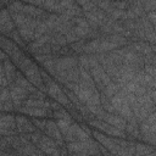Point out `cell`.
I'll use <instances>...</instances> for the list:
<instances>
[{
  "label": "cell",
  "mask_w": 156,
  "mask_h": 156,
  "mask_svg": "<svg viewBox=\"0 0 156 156\" xmlns=\"http://www.w3.org/2000/svg\"><path fill=\"white\" fill-rule=\"evenodd\" d=\"M9 88H10L11 98H12V101H13V105H15V111H17V108L23 105V101L29 98V94L30 93L27 89L17 85L15 82L13 83H10Z\"/></svg>",
  "instance_id": "obj_1"
},
{
  "label": "cell",
  "mask_w": 156,
  "mask_h": 156,
  "mask_svg": "<svg viewBox=\"0 0 156 156\" xmlns=\"http://www.w3.org/2000/svg\"><path fill=\"white\" fill-rule=\"evenodd\" d=\"M44 133H45L46 135L51 136L52 139H55L60 147L66 146V143H65V140H63V135H62V133H61V130H60V128H58L56 121L48 119L46 127H45V129H44Z\"/></svg>",
  "instance_id": "obj_2"
},
{
  "label": "cell",
  "mask_w": 156,
  "mask_h": 156,
  "mask_svg": "<svg viewBox=\"0 0 156 156\" xmlns=\"http://www.w3.org/2000/svg\"><path fill=\"white\" fill-rule=\"evenodd\" d=\"M16 24L12 21L11 13L9 12V10L6 7L1 9L0 12V30L2 33V35H9L13 29H15Z\"/></svg>",
  "instance_id": "obj_3"
},
{
  "label": "cell",
  "mask_w": 156,
  "mask_h": 156,
  "mask_svg": "<svg viewBox=\"0 0 156 156\" xmlns=\"http://www.w3.org/2000/svg\"><path fill=\"white\" fill-rule=\"evenodd\" d=\"M18 113H23L27 116H33V117H46V116H51L52 117V110H48L45 107H29V106H24L22 105L21 107L17 108Z\"/></svg>",
  "instance_id": "obj_4"
},
{
  "label": "cell",
  "mask_w": 156,
  "mask_h": 156,
  "mask_svg": "<svg viewBox=\"0 0 156 156\" xmlns=\"http://www.w3.org/2000/svg\"><path fill=\"white\" fill-rule=\"evenodd\" d=\"M0 128L17 129L16 115H12L11 112H1V115H0Z\"/></svg>",
  "instance_id": "obj_5"
},
{
  "label": "cell",
  "mask_w": 156,
  "mask_h": 156,
  "mask_svg": "<svg viewBox=\"0 0 156 156\" xmlns=\"http://www.w3.org/2000/svg\"><path fill=\"white\" fill-rule=\"evenodd\" d=\"M1 63L4 65L5 74H6L7 80H9L10 83H13L15 79H16V77H17V72H18L17 66L10 60V57H9L7 60H5V61H1Z\"/></svg>",
  "instance_id": "obj_6"
},
{
  "label": "cell",
  "mask_w": 156,
  "mask_h": 156,
  "mask_svg": "<svg viewBox=\"0 0 156 156\" xmlns=\"http://www.w3.org/2000/svg\"><path fill=\"white\" fill-rule=\"evenodd\" d=\"M15 83H16L17 85H20V87H22V88L27 89L30 94L38 90V88H37L34 84H32V83L28 80V78H27L26 76L23 77V76L21 74V71H18V72H17V77H16V79H15Z\"/></svg>",
  "instance_id": "obj_7"
},
{
  "label": "cell",
  "mask_w": 156,
  "mask_h": 156,
  "mask_svg": "<svg viewBox=\"0 0 156 156\" xmlns=\"http://www.w3.org/2000/svg\"><path fill=\"white\" fill-rule=\"evenodd\" d=\"M105 122H107V123L111 124V126L118 127V128H121V129H123V130L126 129V126H127V121H126L122 116H119L118 113H110V112H108L107 118H106Z\"/></svg>",
  "instance_id": "obj_8"
},
{
  "label": "cell",
  "mask_w": 156,
  "mask_h": 156,
  "mask_svg": "<svg viewBox=\"0 0 156 156\" xmlns=\"http://www.w3.org/2000/svg\"><path fill=\"white\" fill-rule=\"evenodd\" d=\"M117 113H118L119 116H122L127 122H129V121H132V119H135L134 113H133V111H132V107H130L129 102L127 101V98L123 99L122 106H121V108L117 111Z\"/></svg>",
  "instance_id": "obj_9"
},
{
  "label": "cell",
  "mask_w": 156,
  "mask_h": 156,
  "mask_svg": "<svg viewBox=\"0 0 156 156\" xmlns=\"http://www.w3.org/2000/svg\"><path fill=\"white\" fill-rule=\"evenodd\" d=\"M17 29H18V32H20L22 39H23L27 44H29V43H32V41L34 40V32H35V29L32 28L30 26L24 24V26L17 28Z\"/></svg>",
  "instance_id": "obj_10"
},
{
  "label": "cell",
  "mask_w": 156,
  "mask_h": 156,
  "mask_svg": "<svg viewBox=\"0 0 156 156\" xmlns=\"http://www.w3.org/2000/svg\"><path fill=\"white\" fill-rule=\"evenodd\" d=\"M152 79H154V78H152L150 74H147L144 69H140V71H138V72L135 73V77H134L133 80H135L139 85H143V87H147V88H149V84L151 83Z\"/></svg>",
  "instance_id": "obj_11"
},
{
  "label": "cell",
  "mask_w": 156,
  "mask_h": 156,
  "mask_svg": "<svg viewBox=\"0 0 156 156\" xmlns=\"http://www.w3.org/2000/svg\"><path fill=\"white\" fill-rule=\"evenodd\" d=\"M69 128L72 129V132H73L74 136L77 138V140L83 141V140H88V139L90 138V135H89V134L82 128V126H80L79 123H77V122H73Z\"/></svg>",
  "instance_id": "obj_12"
},
{
  "label": "cell",
  "mask_w": 156,
  "mask_h": 156,
  "mask_svg": "<svg viewBox=\"0 0 156 156\" xmlns=\"http://www.w3.org/2000/svg\"><path fill=\"white\" fill-rule=\"evenodd\" d=\"M156 149V146H152L150 144H146L144 141H136L135 143V155H151V152Z\"/></svg>",
  "instance_id": "obj_13"
},
{
  "label": "cell",
  "mask_w": 156,
  "mask_h": 156,
  "mask_svg": "<svg viewBox=\"0 0 156 156\" xmlns=\"http://www.w3.org/2000/svg\"><path fill=\"white\" fill-rule=\"evenodd\" d=\"M99 48H100V39L88 40L85 46H84V54H87V55L98 54L99 52Z\"/></svg>",
  "instance_id": "obj_14"
},
{
  "label": "cell",
  "mask_w": 156,
  "mask_h": 156,
  "mask_svg": "<svg viewBox=\"0 0 156 156\" xmlns=\"http://www.w3.org/2000/svg\"><path fill=\"white\" fill-rule=\"evenodd\" d=\"M84 17L88 20V22H89V24H90V27L93 28V29H99V27L104 23L102 21H100L93 12H90V11H84Z\"/></svg>",
  "instance_id": "obj_15"
},
{
  "label": "cell",
  "mask_w": 156,
  "mask_h": 156,
  "mask_svg": "<svg viewBox=\"0 0 156 156\" xmlns=\"http://www.w3.org/2000/svg\"><path fill=\"white\" fill-rule=\"evenodd\" d=\"M65 13L68 15L71 18L72 17H80V16H84V10L82 9V6H79L77 2H74L72 6H69L65 11Z\"/></svg>",
  "instance_id": "obj_16"
},
{
  "label": "cell",
  "mask_w": 156,
  "mask_h": 156,
  "mask_svg": "<svg viewBox=\"0 0 156 156\" xmlns=\"http://www.w3.org/2000/svg\"><path fill=\"white\" fill-rule=\"evenodd\" d=\"M24 57H26V55H24V52H23V50L18 46L16 50H13V52L10 55V60L17 66V68H18V66L22 63V61L24 60Z\"/></svg>",
  "instance_id": "obj_17"
},
{
  "label": "cell",
  "mask_w": 156,
  "mask_h": 156,
  "mask_svg": "<svg viewBox=\"0 0 156 156\" xmlns=\"http://www.w3.org/2000/svg\"><path fill=\"white\" fill-rule=\"evenodd\" d=\"M121 89V85L118 84V83H116V82H111L110 84H107L105 88H104V90L102 91H100V93H102L104 95H106L107 98H112L118 90Z\"/></svg>",
  "instance_id": "obj_18"
},
{
  "label": "cell",
  "mask_w": 156,
  "mask_h": 156,
  "mask_svg": "<svg viewBox=\"0 0 156 156\" xmlns=\"http://www.w3.org/2000/svg\"><path fill=\"white\" fill-rule=\"evenodd\" d=\"M46 87H48V95L51 96V98H54V99H55L58 94H61V93L63 91V88H61L56 80L50 82Z\"/></svg>",
  "instance_id": "obj_19"
},
{
  "label": "cell",
  "mask_w": 156,
  "mask_h": 156,
  "mask_svg": "<svg viewBox=\"0 0 156 156\" xmlns=\"http://www.w3.org/2000/svg\"><path fill=\"white\" fill-rule=\"evenodd\" d=\"M88 124L89 126H91V127H94L95 129H98V130H100V132H106V129L108 128V123L107 122H105V121H102V119H99V118H91V119H89L88 121Z\"/></svg>",
  "instance_id": "obj_20"
},
{
  "label": "cell",
  "mask_w": 156,
  "mask_h": 156,
  "mask_svg": "<svg viewBox=\"0 0 156 156\" xmlns=\"http://www.w3.org/2000/svg\"><path fill=\"white\" fill-rule=\"evenodd\" d=\"M23 1L21 0H11V2L6 6V9L9 10V12L12 15V13H18V12H22L23 11Z\"/></svg>",
  "instance_id": "obj_21"
},
{
  "label": "cell",
  "mask_w": 156,
  "mask_h": 156,
  "mask_svg": "<svg viewBox=\"0 0 156 156\" xmlns=\"http://www.w3.org/2000/svg\"><path fill=\"white\" fill-rule=\"evenodd\" d=\"M100 101H101L102 107H104L107 112H110V113H116V110H115V107H113V105H112V102H111V99L107 98L106 95H104L102 93H100Z\"/></svg>",
  "instance_id": "obj_22"
},
{
  "label": "cell",
  "mask_w": 156,
  "mask_h": 156,
  "mask_svg": "<svg viewBox=\"0 0 156 156\" xmlns=\"http://www.w3.org/2000/svg\"><path fill=\"white\" fill-rule=\"evenodd\" d=\"M49 43H50L51 45L57 44V45H61V46H65V45L68 44V43H67V39H66V35H63V34H61V33H55V34H52Z\"/></svg>",
  "instance_id": "obj_23"
},
{
  "label": "cell",
  "mask_w": 156,
  "mask_h": 156,
  "mask_svg": "<svg viewBox=\"0 0 156 156\" xmlns=\"http://www.w3.org/2000/svg\"><path fill=\"white\" fill-rule=\"evenodd\" d=\"M67 76H68V80H69V82L79 83V80H80L79 66H77V67H72V68L67 69Z\"/></svg>",
  "instance_id": "obj_24"
},
{
  "label": "cell",
  "mask_w": 156,
  "mask_h": 156,
  "mask_svg": "<svg viewBox=\"0 0 156 156\" xmlns=\"http://www.w3.org/2000/svg\"><path fill=\"white\" fill-rule=\"evenodd\" d=\"M52 117L55 119H73V117L71 116V113L66 108H62V107L60 110L52 111Z\"/></svg>",
  "instance_id": "obj_25"
},
{
  "label": "cell",
  "mask_w": 156,
  "mask_h": 156,
  "mask_svg": "<svg viewBox=\"0 0 156 156\" xmlns=\"http://www.w3.org/2000/svg\"><path fill=\"white\" fill-rule=\"evenodd\" d=\"M87 41H88L87 39H79L78 41L72 43V44H69V45H71V48L73 49V51H74L77 55H82V54H84V46H85Z\"/></svg>",
  "instance_id": "obj_26"
},
{
  "label": "cell",
  "mask_w": 156,
  "mask_h": 156,
  "mask_svg": "<svg viewBox=\"0 0 156 156\" xmlns=\"http://www.w3.org/2000/svg\"><path fill=\"white\" fill-rule=\"evenodd\" d=\"M95 90H98V89H95ZM94 89H80L79 90V93L77 94V96H78V99H79V101L80 102H83V104H85L88 100H89V98L93 95V93L95 91Z\"/></svg>",
  "instance_id": "obj_27"
},
{
  "label": "cell",
  "mask_w": 156,
  "mask_h": 156,
  "mask_svg": "<svg viewBox=\"0 0 156 156\" xmlns=\"http://www.w3.org/2000/svg\"><path fill=\"white\" fill-rule=\"evenodd\" d=\"M24 106H29V107H45V100H40V99H33V98H28L23 101Z\"/></svg>",
  "instance_id": "obj_28"
},
{
  "label": "cell",
  "mask_w": 156,
  "mask_h": 156,
  "mask_svg": "<svg viewBox=\"0 0 156 156\" xmlns=\"http://www.w3.org/2000/svg\"><path fill=\"white\" fill-rule=\"evenodd\" d=\"M17 130H18V133L21 134V133H33V132H35V130H38V128L35 127V124L32 122V119L29 121V122H27L26 124H23V126H21V127H17Z\"/></svg>",
  "instance_id": "obj_29"
},
{
  "label": "cell",
  "mask_w": 156,
  "mask_h": 156,
  "mask_svg": "<svg viewBox=\"0 0 156 156\" xmlns=\"http://www.w3.org/2000/svg\"><path fill=\"white\" fill-rule=\"evenodd\" d=\"M55 121H56V123H57V126H58V128H60L62 134H65L69 129L71 124L74 122L73 119H55Z\"/></svg>",
  "instance_id": "obj_30"
},
{
  "label": "cell",
  "mask_w": 156,
  "mask_h": 156,
  "mask_svg": "<svg viewBox=\"0 0 156 156\" xmlns=\"http://www.w3.org/2000/svg\"><path fill=\"white\" fill-rule=\"evenodd\" d=\"M72 22L76 24V26H79V27H83L85 29H90V24L88 22V20L84 17V16H80V17H72Z\"/></svg>",
  "instance_id": "obj_31"
},
{
  "label": "cell",
  "mask_w": 156,
  "mask_h": 156,
  "mask_svg": "<svg viewBox=\"0 0 156 156\" xmlns=\"http://www.w3.org/2000/svg\"><path fill=\"white\" fill-rule=\"evenodd\" d=\"M87 106H94V105H101V101H100V91L99 90H95L93 93V95L89 98V100L85 102Z\"/></svg>",
  "instance_id": "obj_32"
},
{
  "label": "cell",
  "mask_w": 156,
  "mask_h": 156,
  "mask_svg": "<svg viewBox=\"0 0 156 156\" xmlns=\"http://www.w3.org/2000/svg\"><path fill=\"white\" fill-rule=\"evenodd\" d=\"M78 66L82 68H85L88 71H90V66H89V56L87 54H82L78 56Z\"/></svg>",
  "instance_id": "obj_33"
},
{
  "label": "cell",
  "mask_w": 156,
  "mask_h": 156,
  "mask_svg": "<svg viewBox=\"0 0 156 156\" xmlns=\"http://www.w3.org/2000/svg\"><path fill=\"white\" fill-rule=\"evenodd\" d=\"M90 29H91V28H90ZM90 29H85V28L79 27V26H73V28H72V30H73L79 38H82V39H87L88 33L90 32Z\"/></svg>",
  "instance_id": "obj_34"
},
{
  "label": "cell",
  "mask_w": 156,
  "mask_h": 156,
  "mask_svg": "<svg viewBox=\"0 0 156 156\" xmlns=\"http://www.w3.org/2000/svg\"><path fill=\"white\" fill-rule=\"evenodd\" d=\"M50 54H52L51 44L50 43H46L45 45H43L39 49H37V51H35L34 55H50Z\"/></svg>",
  "instance_id": "obj_35"
},
{
  "label": "cell",
  "mask_w": 156,
  "mask_h": 156,
  "mask_svg": "<svg viewBox=\"0 0 156 156\" xmlns=\"http://www.w3.org/2000/svg\"><path fill=\"white\" fill-rule=\"evenodd\" d=\"M0 110L1 112H12L15 111V105L12 100L5 101V102H0Z\"/></svg>",
  "instance_id": "obj_36"
},
{
  "label": "cell",
  "mask_w": 156,
  "mask_h": 156,
  "mask_svg": "<svg viewBox=\"0 0 156 156\" xmlns=\"http://www.w3.org/2000/svg\"><path fill=\"white\" fill-rule=\"evenodd\" d=\"M32 122L35 124V127L38 128V129H40V130H43L44 132V129H45V127H46V122H48V119H45V118H41V117H33L32 118Z\"/></svg>",
  "instance_id": "obj_37"
},
{
  "label": "cell",
  "mask_w": 156,
  "mask_h": 156,
  "mask_svg": "<svg viewBox=\"0 0 156 156\" xmlns=\"http://www.w3.org/2000/svg\"><path fill=\"white\" fill-rule=\"evenodd\" d=\"M9 100H12V98H11V91H10V88H9V87L1 88V94H0V102H5V101H9Z\"/></svg>",
  "instance_id": "obj_38"
},
{
  "label": "cell",
  "mask_w": 156,
  "mask_h": 156,
  "mask_svg": "<svg viewBox=\"0 0 156 156\" xmlns=\"http://www.w3.org/2000/svg\"><path fill=\"white\" fill-rule=\"evenodd\" d=\"M111 6L117 10H127L129 7V4L127 1H122V0H112Z\"/></svg>",
  "instance_id": "obj_39"
},
{
  "label": "cell",
  "mask_w": 156,
  "mask_h": 156,
  "mask_svg": "<svg viewBox=\"0 0 156 156\" xmlns=\"http://www.w3.org/2000/svg\"><path fill=\"white\" fill-rule=\"evenodd\" d=\"M90 12H93V13H94V15H95L100 21H102V22H105V20L107 18V13H106L104 10H101L100 7H98V6H96V7H94Z\"/></svg>",
  "instance_id": "obj_40"
},
{
  "label": "cell",
  "mask_w": 156,
  "mask_h": 156,
  "mask_svg": "<svg viewBox=\"0 0 156 156\" xmlns=\"http://www.w3.org/2000/svg\"><path fill=\"white\" fill-rule=\"evenodd\" d=\"M55 100H56L58 104H61L62 106H67V105L71 102V100L68 99V96H67V94H66L65 91H62L61 94H58V95L55 98Z\"/></svg>",
  "instance_id": "obj_41"
},
{
  "label": "cell",
  "mask_w": 156,
  "mask_h": 156,
  "mask_svg": "<svg viewBox=\"0 0 156 156\" xmlns=\"http://www.w3.org/2000/svg\"><path fill=\"white\" fill-rule=\"evenodd\" d=\"M32 63H33L32 58H30V57H28V56H26V57H24V60L22 61V63L18 66V68H20V71H21V72H23V73H24V72H26V71L32 66Z\"/></svg>",
  "instance_id": "obj_42"
},
{
  "label": "cell",
  "mask_w": 156,
  "mask_h": 156,
  "mask_svg": "<svg viewBox=\"0 0 156 156\" xmlns=\"http://www.w3.org/2000/svg\"><path fill=\"white\" fill-rule=\"evenodd\" d=\"M138 83L135 82V80H129V82H127L126 83V85L122 88L123 90H126L127 93H134L135 91V89L138 88Z\"/></svg>",
  "instance_id": "obj_43"
},
{
  "label": "cell",
  "mask_w": 156,
  "mask_h": 156,
  "mask_svg": "<svg viewBox=\"0 0 156 156\" xmlns=\"http://www.w3.org/2000/svg\"><path fill=\"white\" fill-rule=\"evenodd\" d=\"M63 87H65L66 89H68V90L73 91L74 94H78V93H79V90L82 89V88H80V85H79V83H74V82H68V83H66Z\"/></svg>",
  "instance_id": "obj_44"
},
{
  "label": "cell",
  "mask_w": 156,
  "mask_h": 156,
  "mask_svg": "<svg viewBox=\"0 0 156 156\" xmlns=\"http://www.w3.org/2000/svg\"><path fill=\"white\" fill-rule=\"evenodd\" d=\"M65 35H66V39H67V43H68V44L76 43V41H78L79 39H82V38H79V37H78V35H77L72 29H71L67 34H65Z\"/></svg>",
  "instance_id": "obj_45"
},
{
  "label": "cell",
  "mask_w": 156,
  "mask_h": 156,
  "mask_svg": "<svg viewBox=\"0 0 156 156\" xmlns=\"http://www.w3.org/2000/svg\"><path fill=\"white\" fill-rule=\"evenodd\" d=\"M144 71L147 74H150L152 78L156 79V66H154V65H145L144 66Z\"/></svg>",
  "instance_id": "obj_46"
},
{
  "label": "cell",
  "mask_w": 156,
  "mask_h": 156,
  "mask_svg": "<svg viewBox=\"0 0 156 156\" xmlns=\"http://www.w3.org/2000/svg\"><path fill=\"white\" fill-rule=\"evenodd\" d=\"M33 56H34V58H35V62H37V63H44L46 60L51 58L54 55H52V54H50V55H33Z\"/></svg>",
  "instance_id": "obj_47"
},
{
  "label": "cell",
  "mask_w": 156,
  "mask_h": 156,
  "mask_svg": "<svg viewBox=\"0 0 156 156\" xmlns=\"http://www.w3.org/2000/svg\"><path fill=\"white\" fill-rule=\"evenodd\" d=\"M149 90H150V88H147V87L138 85V88L135 89L134 94H135L136 96H141V95H145V94H147V93H149Z\"/></svg>",
  "instance_id": "obj_48"
},
{
  "label": "cell",
  "mask_w": 156,
  "mask_h": 156,
  "mask_svg": "<svg viewBox=\"0 0 156 156\" xmlns=\"http://www.w3.org/2000/svg\"><path fill=\"white\" fill-rule=\"evenodd\" d=\"M55 2H56L55 0H45V2H44V5H43V9L46 10V11H49V12H51V10H52Z\"/></svg>",
  "instance_id": "obj_49"
},
{
  "label": "cell",
  "mask_w": 156,
  "mask_h": 156,
  "mask_svg": "<svg viewBox=\"0 0 156 156\" xmlns=\"http://www.w3.org/2000/svg\"><path fill=\"white\" fill-rule=\"evenodd\" d=\"M111 2H112V0H104V1H101V2L98 5V7H100V9L104 10V11H106L107 9L111 7Z\"/></svg>",
  "instance_id": "obj_50"
},
{
  "label": "cell",
  "mask_w": 156,
  "mask_h": 156,
  "mask_svg": "<svg viewBox=\"0 0 156 156\" xmlns=\"http://www.w3.org/2000/svg\"><path fill=\"white\" fill-rule=\"evenodd\" d=\"M146 17L149 18V21L151 22L152 26H156V12L155 11H150L146 13Z\"/></svg>",
  "instance_id": "obj_51"
},
{
  "label": "cell",
  "mask_w": 156,
  "mask_h": 156,
  "mask_svg": "<svg viewBox=\"0 0 156 156\" xmlns=\"http://www.w3.org/2000/svg\"><path fill=\"white\" fill-rule=\"evenodd\" d=\"M58 2L61 4V6H62L63 9H66V10H67V9H68L69 6H72L76 1H74V0H58Z\"/></svg>",
  "instance_id": "obj_52"
},
{
  "label": "cell",
  "mask_w": 156,
  "mask_h": 156,
  "mask_svg": "<svg viewBox=\"0 0 156 156\" xmlns=\"http://www.w3.org/2000/svg\"><path fill=\"white\" fill-rule=\"evenodd\" d=\"M94 7H96V5H95L93 1H89V2H88V4H85V5H84L82 9H83L84 11H91Z\"/></svg>",
  "instance_id": "obj_53"
},
{
  "label": "cell",
  "mask_w": 156,
  "mask_h": 156,
  "mask_svg": "<svg viewBox=\"0 0 156 156\" xmlns=\"http://www.w3.org/2000/svg\"><path fill=\"white\" fill-rule=\"evenodd\" d=\"M50 102H51V110H52V111L61 108V104H58L56 100H55V101H50Z\"/></svg>",
  "instance_id": "obj_54"
},
{
  "label": "cell",
  "mask_w": 156,
  "mask_h": 156,
  "mask_svg": "<svg viewBox=\"0 0 156 156\" xmlns=\"http://www.w3.org/2000/svg\"><path fill=\"white\" fill-rule=\"evenodd\" d=\"M80 126H82V128H83V129H84V130H85V132H87L89 135H91V134H93V130H90V128H89V127H88L85 123H82Z\"/></svg>",
  "instance_id": "obj_55"
},
{
  "label": "cell",
  "mask_w": 156,
  "mask_h": 156,
  "mask_svg": "<svg viewBox=\"0 0 156 156\" xmlns=\"http://www.w3.org/2000/svg\"><path fill=\"white\" fill-rule=\"evenodd\" d=\"M150 132L156 133V121H154L152 123H150Z\"/></svg>",
  "instance_id": "obj_56"
},
{
  "label": "cell",
  "mask_w": 156,
  "mask_h": 156,
  "mask_svg": "<svg viewBox=\"0 0 156 156\" xmlns=\"http://www.w3.org/2000/svg\"><path fill=\"white\" fill-rule=\"evenodd\" d=\"M149 88H150V89H156V79H155V78H154V79L151 80V83L149 84Z\"/></svg>",
  "instance_id": "obj_57"
},
{
  "label": "cell",
  "mask_w": 156,
  "mask_h": 156,
  "mask_svg": "<svg viewBox=\"0 0 156 156\" xmlns=\"http://www.w3.org/2000/svg\"><path fill=\"white\" fill-rule=\"evenodd\" d=\"M10 2H11V0H1V5H2V7H6Z\"/></svg>",
  "instance_id": "obj_58"
},
{
  "label": "cell",
  "mask_w": 156,
  "mask_h": 156,
  "mask_svg": "<svg viewBox=\"0 0 156 156\" xmlns=\"http://www.w3.org/2000/svg\"><path fill=\"white\" fill-rule=\"evenodd\" d=\"M151 50H152V52L156 54V44H151Z\"/></svg>",
  "instance_id": "obj_59"
},
{
  "label": "cell",
  "mask_w": 156,
  "mask_h": 156,
  "mask_svg": "<svg viewBox=\"0 0 156 156\" xmlns=\"http://www.w3.org/2000/svg\"><path fill=\"white\" fill-rule=\"evenodd\" d=\"M21 1H23V2H28V4L30 2V0H21Z\"/></svg>",
  "instance_id": "obj_60"
},
{
  "label": "cell",
  "mask_w": 156,
  "mask_h": 156,
  "mask_svg": "<svg viewBox=\"0 0 156 156\" xmlns=\"http://www.w3.org/2000/svg\"><path fill=\"white\" fill-rule=\"evenodd\" d=\"M154 29H155V32H156V26H154Z\"/></svg>",
  "instance_id": "obj_61"
},
{
  "label": "cell",
  "mask_w": 156,
  "mask_h": 156,
  "mask_svg": "<svg viewBox=\"0 0 156 156\" xmlns=\"http://www.w3.org/2000/svg\"><path fill=\"white\" fill-rule=\"evenodd\" d=\"M55 1H58V0H55Z\"/></svg>",
  "instance_id": "obj_62"
}]
</instances>
